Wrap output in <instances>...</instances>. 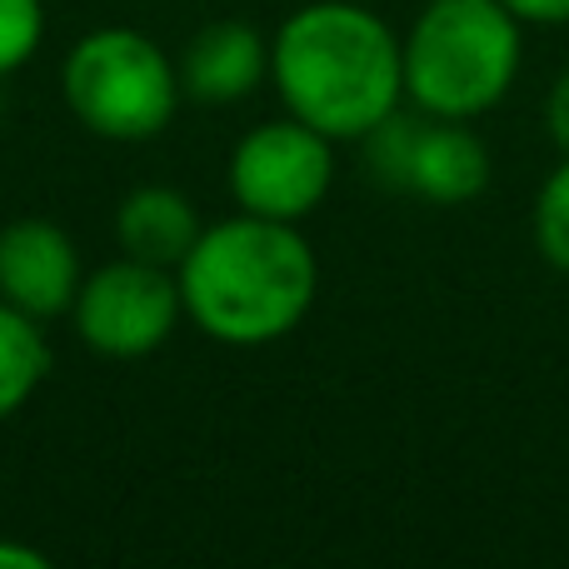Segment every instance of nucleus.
<instances>
[{
	"instance_id": "obj_1",
	"label": "nucleus",
	"mask_w": 569,
	"mask_h": 569,
	"mask_svg": "<svg viewBox=\"0 0 569 569\" xmlns=\"http://www.w3.org/2000/svg\"><path fill=\"white\" fill-rule=\"evenodd\" d=\"M270 80L284 116L320 136L360 140L405 106V40L355 0H310L270 40Z\"/></svg>"
},
{
	"instance_id": "obj_2",
	"label": "nucleus",
	"mask_w": 569,
	"mask_h": 569,
	"mask_svg": "<svg viewBox=\"0 0 569 569\" xmlns=\"http://www.w3.org/2000/svg\"><path fill=\"white\" fill-rule=\"evenodd\" d=\"M186 315L200 335L230 350L276 345L315 310L320 260L300 226L236 210L200 230L176 270Z\"/></svg>"
},
{
	"instance_id": "obj_3",
	"label": "nucleus",
	"mask_w": 569,
	"mask_h": 569,
	"mask_svg": "<svg viewBox=\"0 0 569 569\" xmlns=\"http://www.w3.org/2000/svg\"><path fill=\"white\" fill-rule=\"evenodd\" d=\"M400 40L405 100L425 116L480 120L520 80L525 26L500 0H425Z\"/></svg>"
},
{
	"instance_id": "obj_4",
	"label": "nucleus",
	"mask_w": 569,
	"mask_h": 569,
	"mask_svg": "<svg viewBox=\"0 0 569 569\" xmlns=\"http://www.w3.org/2000/svg\"><path fill=\"white\" fill-rule=\"evenodd\" d=\"M60 96L90 136L136 146V140H156L176 120L186 90L160 40L130 26H100L80 36L60 60Z\"/></svg>"
},
{
	"instance_id": "obj_5",
	"label": "nucleus",
	"mask_w": 569,
	"mask_h": 569,
	"mask_svg": "<svg viewBox=\"0 0 569 569\" xmlns=\"http://www.w3.org/2000/svg\"><path fill=\"white\" fill-rule=\"evenodd\" d=\"M226 180L240 210L300 226L335 186V140L295 116L260 120L236 140Z\"/></svg>"
},
{
	"instance_id": "obj_6",
	"label": "nucleus",
	"mask_w": 569,
	"mask_h": 569,
	"mask_svg": "<svg viewBox=\"0 0 569 569\" xmlns=\"http://www.w3.org/2000/svg\"><path fill=\"white\" fill-rule=\"evenodd\" d=\"M186 300H180L176 270L146 266V260H110V266L90 270L76 290L70 320L86 350L106 355V360H140L156 355L160 345L176 335Z\"/></svg>"
},
{
	"instance_id": "obj_7",
	"label": "nucleus",
	"mask_w": 569,
	"mask_h": 569,
	"mask_svg": "<svg viewBox=\"0 0 569 569\" xmlns=\"http://www.w3.org/2000/svg\"><path fill=\"white\" fill-rule=\"evenodd\" d=\"M80 280H86L80 250L56 220L20 216L0 230V300L6 305L46 325L56 315H70Z\"/></svg>"
},
{
	"instance_id": "obj_8",
	"label": "nucleus",
	"mask_w": 569,
	"mask_h": 569,
	"mask_svg": "<svg viewBox=\"0 0 569 569\" xmlns=\"http://www.w3.org/2000/svg\"><path fill=\"white\" fill-rule=\"evenodd\" d=\"M180 90L200 106H236L270 80V40L250 20H210L176 60Z\"/></svg>"
},
{
	"instance_id": "obj_9",
	"label": "nucleus",
	"mask_w": 569,
	"mask_h": 569,
	"mask_svg": "<svg viewBox=\"0 0 569 569\" xmlns=\"http://www.w3.org/2000/svg\"><path fill=\"white\" fill-rule=\"evenodd\" d=\"M490 176H495V156L470 120H445L420 110L405 196H420L430 206H470V200H480L490 190Z\"/></svg>"
},
{
	"instance_id": "obj_10",
	"label": "nucleus",
	"mask_w": 569,
	"mask_h": 569,
	"mask_svg": "<svg viewBox=\"0 0 569 569\" xmlns=\"http://www.w3.org/2000/svg\"><path fill=\"white\" fill-rule=\"evenodd\" d=\"M200 230H206V220H200L196 200L176 186H140L116 210L120 256L146 260V266L160 270H180V260L190 256Z\"/></svg>"
},
{
	"instance_id": "obj_11",
	"label": "nucleus",
	"mask_w": 569,
	"mask_h": 569,
	"mask_svg": "<svg viewBox=\"0 0 569 569\" xmlns=\"http://www.w3.org/2000/svg\"><path fill=\"white\" fill-rule=\"evenodd\" d=\"M50 375V340L36 315L0 300V425L30 405Z\"/></svg>"
},
{
	"instance_id": "obj_12",
	"label": "nucleus",
	"mask_w": 569,
	"mask_h": 569,
	"mask_svg": "<svg viewBox=\"0 0 569 569\" xmlns=\"http://www.w3.org/2000/svg\"><path fill=\"white\" fill-rule=\"evenodd\" d=\"M530 230H535V250L545 256V266L569 276V156L545 176L540 196H535Z\"/></svg>"
},
{
	"instance_id": "obj_13",
	"label": "nucleus",
	"mask_w": 569,
	"mask_h": 569,
	"mask_svg": "<svg viewBox=\"0 0 569 569\" xmlns=\"http://www.w3.org/2000/svg\"><path fill=\"white\" fill-rule=\"evenodd\" d=\"M46 40V0H0V80L30 66Z\"/></svg>"
},
{
	"instance_id": "obj_14",
	"label": "nucleus",
	"mask_w": 569,
	"mask_h": 569,
	"mask_svg": "<svg viewBox=\"0 0 569 569\" xmlns=\"http://www.w3.org/2000/svg\"><path fill=\"white\" fill-rule=\"evenodd\" d=\"M545 130H550L555 150L569 156V70H560L550 86V96H545Z\"/></svg>"
},
{
	"instance_id": "obj_15",
	"label": "nucleus",
	"mask_w": 569,
	"mask_h": 569,
	"mask_svg": "<svg viewBox=\"0 0 569 569\" xmlns=\"http://www.w3.org/2000/svg\"><path fill=\"white\" fill-rule=\"evenodd\" d=\"M520 26H569V0H500Z\"/></svg>"
},
{
	"instance_id": "obj_16",
	"label": "nucleus",
	"mask_w": 569,
	"mask_h": 569,
	"mask_svg": "<svg viewBox=\"0 0 569 569\" xmlns=\"http://www.w3.org/2000/svg\"><path fill=\"white\" fill-rule=\"evenodd\" d=\"M0 565L10 569H46L50 555L36 550V545H20V540H0Z\"/></svg>"
}]
</instances>
